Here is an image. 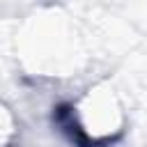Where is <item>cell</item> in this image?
Instances as JSON below:
<instances>
[{
    "label": "cell",
    "mask_w": 147,
    "mask_h": 147,
    "mask_svg": "<svg viewBox=\"0 0 147 147\" xmlns=\"http://www.w3.org/2000/svg\"><path fill=\"white\" fill-rule=\"evenodd\" d=\"M119 108L110 92L94 90L76 106V124L78 131L90 142L110 140L119 131Z\"/></svg>",
    "instance_id": "cell-1"
},
{
    "label": "cell",
    "mask_w": 147,
    "mask_h": 147,
    "mask_svg": "<svg viewBox=\"0 0 147 147\" xmlns=\"http://www.w3.org/2000/svg\"><path fill=\"white\" fill-rule=\"evenodd\" d=\"M9 138H11V117L0 106V147H5L9 142Z\"/></svg>",
    "instance_id": "cell-2"
}]
</instances>
